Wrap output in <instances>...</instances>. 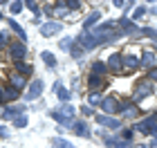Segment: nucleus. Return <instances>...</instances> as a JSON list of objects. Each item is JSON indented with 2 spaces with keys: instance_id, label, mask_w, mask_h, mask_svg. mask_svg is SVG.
<instances>
[{
  "instance_id": "1",
  "label": "nucleus",
  "mask_w": 157,
  "mask_h": 148,
  "mask_svg": "<svg viewBox=\"0 0 157 148\" xmlns=\"http://www.w3.org/2000/svg\"><path fill=\"white\" fill-rule=\"evenodd\" d=\"M153 90H155V88H153V81H151V79H144V81L137 83V88H135V92H132V99H135V101H141V99L151 97Z\"/></svg>"
},
{
  "instance_id": "2",
  "label": "nucleus",
  "mask_w": 157,
  "mask_h": 148,
  "mask_svg": "<svg viewBox=\"0 0 157 148\" xmlns=\"http://www.w3.org/2000/svg\"><path fill=\"white\" fill-rule=\"evenodd\" d=\"M135 130L144 132V135H157V115L144 119V121H139L137 126H135Z\"/></svg>"
},
{
  "instance_id": "3",
  "label": "nucleus",
  "mask_w": 157,
  "mask_h": 148,
  "mask_svg": "<svg viewBox=\"0 0 157 148\" xmlns=\"http://www.w3.org/2000/svg\"><path fill=\"white\" fill-rule=\"evenodd\" d=\"M43 88H45V83H43L40 79H36L29 85V90H27V94H25V99H29V101H34V99H38L40 97V92H43Z\"/></svg>"
},
{
  "instance_id": "4",
  "label": "nucleus",
  "mask_w": 157,
  "mask_h": 148,
  "mask_svg": "<svg viewBox=\"0 0 157 148\" xmlns=\"http://www.w3.org/2000/svg\"><path fill=\"white\" fill-rule=\"evenodd\" d=\"M139 67V59H135L132 54H128L121 59V72H132V70Z\"/></svg>"
},
{
  "instance_id": "5",
  "label": "nucleus",
  "mask_w": 157,
  "mask_h": 148,
  "mask_svg": "<svg viewBox=\"0 0 157 148\" xmlns=\"http://www.w3.org/2000/svg\"><path fill=\"white\" fill-rule=\"evenodd\" d=\"M9 54H11V59H13V61H18V63H20V59H25V54H27L25 43H13V45L9 47Z\"/></svg>"
},
{
  "instance_id": "6",
  "label": "nucleus",
  "mask_w": 157,
  "mask_h": 148,
  "mask_svg": "<svg viewBox=\"0 0 157 148\" xmlns=\"http://www.w3.org/2000/svg\"><path fill=\"white\" fill-rule=\"evenodd\" d=\"M61 23H54V20H52V23H45V25H40V34H43V36H54V34H59L61 32Z\"/></svg>"
},
{
  "instance_id": "7",
  "label": "nucleus",
  "mask_w": 157,
  "mask_h": 148,
  "mask_svg": "<svg viewBox=\"0 0 157 148\" xmlns=\"http://www.w3.org/2000/svg\"><path fill=\"white\" fill-rule=\"evenodd\" d=\"M97 121L101 123V126H108V128H121V121L119 119H115V117H108V115H97Z\"/></svg>"
},
{
  "instance_id": "8",
  "label": "nucleus",
  "mask_w": 157,
  "mask_h": 148,
  "mask_svg": "<svg viewBox=\"0 0 157 148\" xmlns=\"http://www.w3.org/2000/svg\"><path fill=\"white\" fill-rule=\"evenodd\" d=\"M101 108L108 112V115H112V112H117V110H119V103H117V99H115V97H105L103 101H101Z\"/></svg>"
},
{
  "instance_id": "9",
  "label": "nucleus",
  "mask_w": 157,
  "mask_h": 148,
  "mask_svg": "<svg viewBox=\"0 0 157 148\" xmlns=\"http://www.w3.org/2000/svg\"><path fill=\"white\" fill-rule=\"evenodd\" d=\"M78 43L83 45V49H92V47H97V40H94V36H92L90 32H83L81 36H78Z\"/></svg>"
},
{
  "instance_id": "10",
  "label": "nucleus",
  "mask_w": 157,
  "mask_h": 148,
  "mask_svg": "<svg viewBox=\"0 0 157 148\" xmlns=\"http://www.w3.org/2000/svg\"><path fill=\"white\" fill-rule=\"evenodd\" d=\"M16 97H18V90H13V88H2V90H0V101H2V103L13 101Z\"/></svg>"
},
{
  "instance_id": "11",
  "label": "nucleus",
  "mask_w": 157,
  "mask_h": 148,
  "mask_svg": "<svg viewBox=\"0 0 157 148\" xmlns=\"http://www.w3.org/2000/svg\"><path fill=\"white\" fill-rule=\"evenodd\" d=\"M9 83H11L13 90H18V92H20V90L25 88V76H23V74H13L11 79H9Z\"/></svg>"
},
{
  "instance_id": "12",
  "label": "nucleus",
  "mask_w": 157,
  "mask_h": 148,
  "mask_svg": "<svg viewBox=\"0 0 157 148\" xmlns=\"http://www.w3.org/2000/svg\"><path fill=\"white\" fill-rule=\"evenodd\" d=\"M72 128H74L76 135H81V137H88V135H90L88 123H85V121H74V123H72Z\"/></svg>"
},
{
  "instance_id": "13",
  "label": "nucleus",
  "mask_w": 157,
  "mask_h": 148,
  "mask_svg": "<svg viewBox=\"0 0 157 148\" xmlns=\"http://www.w3.org/2000/svg\"><path fill=\"white\" fill-rule=\"evenodd\" d=\"M108 67L112 70V72H121V56L119 54H112L108 59Z\"/></svg>"
},
{
  "instance_id": "14",
  "label": "nucleus",
  "mask_w": 157,
  "mask_h": 148,
  "mask_svg": "<svg viewBox=\"0 0 157 148\" xmlns=\"http://www.w3.org/2000/svg\"><path fill=\"white\" fill-rule=\"evenodd\" d=\"M99 18H101V13H99V11H92L90 13V16L88 18H85V29H94V23H99Z\"/></svg>"
},
{
  "instance_id": "15",
  "label": "nucleus",
  "mask_w": 157,
  "mask_h": 148,
  "mask_svg": "<svg viewBox=\"0 0 157 148\" xmlns=\"http://www.w3.org/2000/svg\"><path fill=\"white\" fill-rule=\"evenodd\" d=\"M121 112H124V117H128V119L137 117V108H135L132 103H124V105H121Z\"/></svg>"
},
{
  "instance_id": "16",
  "label": "nucleus",
  "mask_w": 157,
  "mask_h": 148,
  "mask_svg": "<svg viewBox=\"0 0 157 148\" xmlns=\"http://www.w3.org/2000/svg\"><path fill=\"white\" fill-rule=\"evenodd\" d=\"M54 90H56V97H59V101H67V99H70V92L61 85V83H56Z\"/></svg>"
},
{
  "instance_id": "17",
  "label": "nucleus",
  "mask_w": 157,
  "mask_h": 148,
  "mask_svg": "<svg viewBox=\"0 0 157 148\" xmlns=\"http://www.w3.org/2000/svg\"><path fill=\"white\" fill-rule=\"evenodd\" d=\"M105 85V81L101 79V76H90V88L92 90H101Z\"/></svg>"
},
{
  "instance_id": "18",
  "label": "nucleus",
  "mask_w": 157,
  "mask_h": 148,
  "mask_svg": "<svg viewBox=\"0 0 157 148\" xmlns=\"http://www.w3.org/2000/svg\"><path fill=\"white\" fill-rule=\"evenodd\" d=\"M155 63H157V61H155V54H153V52H146V54H144V59H141V65L153 67Z\"/></svg>"
},
{
  "instance_id": "19",
  "label": "nucleus",
  "mask_w": 157,
  "mask_h": 148,
  "mask_svg": "<svg viewBox=\"0 0 157 148\" xmlns=\"http://www.w3.org/2000/svg\"><path fill=\"white\" fill-rule=\"evenodd\" d=\"M105 70H108V65H105V63H101V61H97L94 65H92V72H94V76H97V74H99V76L105 74Z\"/></svg>"
},
{
  "instance_id": "20",
  "label": "nucleus",
  "mask_w": 157,
  "mask_h": 148,
  "mask_svg": "<svg viewBox=\"0 0 157 148\" xmlns=\"http://www.w3.org/2000/svg\"><path fill=\"white\" fill-rule=\"evenodd\" d=\"M40 59L45 61V65H47V67H54V65H56V59H54V54H49V52H43V54H40Z\"/></svg>"
},
{
  "instance_id": "21",
  "label": "nucleus",
  "mask_w": 157,
  "mask_h": 148,
  "mask_svg": "<svg viewBox=\"0 0 157 148\" xmlns=\"http://www.w3.org/2000/svg\"><path fill=\"white\" fill-rule=\"evenodd\" d=\"M59 115H61V117H65V119H72V117H74V108L65 103V105L61 108V112H59Z\"/></svg>"
},
{
  "instance_id": "22",
  "label": "nucleus",
  "mask_w": 157,
  "mask_h": 148,
  "mask_svg": "<svg viewBox=\"0 0 157 148\" xmlns=\"http://www.w3.org/2000/svg\"><path fill=\"white\" fill-rule=\"evenodd\" d=\"M18 110H20V108H5V110H2V119H16Z\"/></svg>"
},
{
  "instance_id": "23",
  "label": "nucleus",
  "mask_w": 157,
  "mask_h": 148,
  "mask_svg": "<svg viewBox=\"0 0 157 148\" xmlns=\"http://www.w3.org/2000/svg\"><path fill=\"white\" fill-rule=\"evenodd\" d=\"M52 148H74V146L65 139H52Z\"/></svg>"
},
{
  "instance_id": "24",
  "label": "nucleus",
  "mask_w": 157,
  "mask_h": 148,
  "mask_svg": "<svg viewBox=\"0 0 157 148\" xmlns=\"http://www.w3.org/2000/svg\"><path fill=\"white\" fill-rule=\"evenodd\" d=\"M9 25H11V29L16 32V34H18L20 38H27V34H25V29H23V27H20V25L16 23V20H9Z\"/></svg>"
},
{
  "instance_id": "25",
  "label": "nucleus",
  "mask_w": 157,
  "mask_h": 148,
  "mask_svg": "<svg viewBox=\"0 0 157 148\" xmlns=\"http://www.w3.org/2000/svg\"><path fill=\"white\" fill-rule=\"evenodd\" d=\"M13 126H16V128H25V126H27V115L16 117V119H13Z\"/></svg>"
},
{
  "instance_id": "26",
  "label": "nucleus",
  "mask_w": 157,
  "mask_h": 148,
  "mask_svg": "<svg viewBox=\"0 0 157 148\" xmlns=\"http://www.w3.org/2000/svg\"><path fill=\"white\" fill-rule=\"evenodd\" d=\"M101 101H103V99L99 97L97 92H92V94L88 97V103H90V105H101Z\"/></svg>"
},
{
  "instance_id": "27",
  "label": "nucleus",
  "mask_w": 157,
  "mask_h": 148,
  "mask_svg": "<svg viewBox=\"0 0 157 148\" xmlns=\"http://www.w3.org/2000/svg\"><path fill=\"white\" fill-rule=\"evenodd\" d=\"M72 43H74L72 38H63L59 45H61V49H65V52H67V49H72Z\"/></svg>"
},
{
  "instance_id": "28",
  "label": "nucleus",
  "mask_w": 157,
  "mask_h": 148,
  "mask_svg": "<svg viewBox=\"0 0 157 148\" xmlns=\"http://www.w3.org/2000/svg\"><path fill=\"white\" fill-rule=\"evenodd\" d=\"M23 2H18V0H16V2H11V7H9V9H11V13H20V11H23Z\"/></svg>"
},
{
  "instance_id": "29",
  "label": "nucleus",
  "mask_w": 157,
  "mask_h": 148,
  "mask_svg": "<svg viewBox=\"0 0 157 148\" xmlns=\"http://www.w3.org/2000/svg\"><path fill=\"white\" fill-rule=\"evenodd\" d=\"M16 67H18V74H29V72H32V67L25 65V63H18Z\"/></svg>"
},
{
  "instance_id": "30",
  "label": "nucleus",
  "mask_w": 157,
  "mask_h": 148,
  "mask_svg": "<svg viewBox=\"0 0 157 148\" xmlns=\"http://www.w3.org/2000/svg\"><path fill=\"white\" fill-rule=\"evenodd\" d=\"M65 7L70 11H74V9H81V2H76V0H70V2H65Z\"/></svg>"
},
{
  "instance_id": "31",
  "label": "nucleus",
  "mask_w": 157,
  "mask_h": 148,
  "mask_svg": "<svg viewBox=\"0 0 157 148\" xmlns=\"http://www.w3.org/2000/svg\"><path fill=\"white\" fill-rule=\"evenodd\" d=\"M144 13H146V7H137V11L132 13V20H137V18H141V16H144Z\"/></svg>"
},
{
  "instance_id": "32",
  "label": "nucleus",
  "mask_w": 157,
  "mask_h": 148,
  "mask_svg": "<svg viewBox=\"0 0 157 148\" xmlns=\"http://www.w3.org/2000/svg\"><path fill=\"white\" fill-rule=\"evenodd\" d=\"M70 52H72V56H74V59H78V56L83 54V47H72Z\"/></svg>"
},
{
  "instance_id": "33",
  "label": "nucleus",
  "mask_w": 157,
  "mask_h": 148,
  "mask_svg": "<svg viewBox=\"0 0 157 148\" xmlns=\"http://www.w3.org/2000/svg\"><path fill=\"white\" fill-rule=\"evenodd\" d=\"M25 7H29V9H32L34 13H38V5H36V2H27Z\"/></svg>"
},
{
  "instance_id": "34",
  "label": "nucleus",
  "mask_w": 157,
  "mask_h": 148,
  "mask_svg": "<svg viewBox=\"0 0 157 148\" xmlns=\"http://www.w3.org/2000/svg\"><path fill=\"white\" fill-rule=\"evenodd\" d=\"M144 34H148L151 38H155V40H157V32H155V29H144Z\"/></svg>"
},
{
  "instance_id": "35",
  "label": "nucleus",
  "mask_w": 157,
  "mask_h": 148,
  "mask_svg": "<svg viewBox=\"0 0 157 148\" xmlns=\"http://www.w3.org/2000/svg\"><path fill=\"white\" fill-rule=\"evenodd\" d=\"M148 148H157V135L151 139V144H148Z\"/></svg>"
},
{
  "instance_id": "36",
  "label": "nucleus",
  "mask_w": 157,
  "mask_h": 148,
  "mask_svg": "<svg viewBox=\"0 0 157 148\" xmlns=\"http://www.w3.org/2000/svg\"><path fill=\"white\" fill-rule=\"evenodd\" d=\"M148 79H157V67H155V70H151V76H148Z\"/></svg>"
},
{
  "instance_id": "37",
  "label": "nucleus",
  "mask_w": 157,
  "mask_h": 148,
  "mask_svg": "<svg viewBox=\"0 0 157 148\" xmlns=\"http://www.w3.org/2000/svg\"><path fill=\"white\" fill-rule=\"evenodd\" d=\"M0 135H2V137L7 135V128H5V126H0Z\"/></svg>"
},
{
  "instance_id": "38",
  "label": "nucleus",
  "mask_w": 157,
  "mask_h": 148,
  "mask_svg": "<svg viewBox=\"0 0 157 148\" xmlns=\"http://www.w3.org/2000/svg\"><path fill=\"white\" fill-rule=\"evenodd\" d=\"M2 45H5V36L0 34V47H2Z\"/></svg>"
},
{
  "instance_id": "39",
  "label": "nucleus",
  "mask_w": 157,
  "mask_h": 148,
  "mask_svg": "<svg viewBox=\"0 0 157 148\" xmlns=\"http://www.w3.org/2000/svg\"><path fill=\"white\" fill-rule=\"evenodd\" d=\"M0 18H2V13H0Z\"/></svg>"
}]
</instances>
